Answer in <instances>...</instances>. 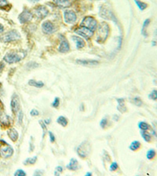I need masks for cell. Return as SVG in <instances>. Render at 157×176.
Masks as SVG:
<instances>
[{"label":"cell","instance_id":"6da1fadb","mask_svg":"<svg viewBox=\"0 0 157 176\" xmlns=\"http://www.w3.org/2000/svg\"><path fill=\"white\" fill-rule=\"evenodd\" d=\"M25 55H26L25 52H23V51H17V52L11 51L5 55L4 60L8 63H17L25 58Z\"/></svg>","mask_w":157,"mask_h":176},{"label":"cell","instance_id":"7a4b0ae2","mask_svg":"<svg viewBox=\"0 0 157 176\" xmlns=\"http://www.w3.org/2000/svg\"><path fill=\"white\" fill-rule=\"evenodd\" d=\"M109 34V26L104 22L100 23L98 26L97 35V41L99 42H103L106 40L108 35Z\"/></svg>","mask_w":157,"mask_h":176},{"label":"cell","instance_id":"3957f363","mask_svg":"<svg viewBox=\"0 0 157 176\" xmlns=\"http://www.w3.org/2000/svg\"><path fill=\"white\" fill-rule=\"evenodd\" d=\"M21 38V35L17 31L13 30L10 32H8L5 33L4 35L1 37L0 40L3 42H9L15 41L17 39Z\"/></svg>","mask_w":157,"mask_h":176},{"label":"cell","instance_id":"277c9868","mask_svg":"<svg viewBox=\"0 0 157 176\" xmlns=\"http://www.w3.org/2000/svg\"><path fill=\"white\" fill-rule=\"evenodd\" d=\"M99 15L100 17H102L105 20H115L116 17L113 14L112 11L110 9V7L107 5H103L101 6L100 8V12H99Z\"/></svg>","mask_w":157,"mask_h":176},{"label":"cell","instance_id":"5b68a950","mask_svg":"<svg viewBox=\"0 0 157 176\" xmlns=\"http://www.w3.org/2000/svg\"><path fill=\"white\" fill-rule=\"evenodd\" d=\"M81 26L86 27L87 28L90 29L91 31H95L97 27V22L96 20L92 16H86L82 20L81 22Z\"/></svg>","mask_w":157,"mask_h":176},{"label":"cell","instance_id":"8992f818","mask_svg":"<svg viewBox=\"0 0 157 176\" xmlns=\"http://www.w3.org/2000/svg\"><path fill=\"white\" fill-rule=\"evenodd\" d=\"M90 151V146L87 141L82 142L77 148V153L81 157H86Z\"/></svg>","mask_w":157,"mask_h":176},{"label":"cell","instance_id":"52a82bcc","mask_svg":"<svg viewBox=\"0 0 157 176\" xmlns=\"http://www.w3.org/2000/svg\"><path fill=\"white\" fill-rule=\"evenodd\" d=\"M75 33H77L78 35H81V36L87 38V39L90 38L91 37L93 36V35H94L93 31H91L90 29L87 28H86V27H83V26H81L80 28L76 29V30H75Z\"/></svg>","mask_w":157,"mask_h":176},{"label":"cell","instance_id":"ba28073f","mask_svg":"<svg viewBox=\"0 0 157 176\" xmlns=\"http://www.w3.org/2000/svg\"><path fill=\"white\" fill-rule=\"evenodd\" d=\"M35 15L39 19H43L48 14V10L43 6H39L34 10Z\"/></svg>","mask_w":157,"mask_h":176},{"label":"cell","instance_id":"9c48e42d","mask_svg":"<svg viewBox=\"0 0 157 176\" xmlns=\"http://www.w3.org/2000/svg\"><path fill=\"white\" fill-rule=\"evenodd\" d=\"M10 106H11V110H12L13 113L14 114L17 113V112L18 111L19 108H20V101H19V98L17 96V95L14 94L12 96Z\"/></svg>","mask_w":157,"mask_h":176},{"label":"cell","instance_id":"30bf717a","mask_svg":"<svg viewBox=\"0 0 157 176\" xmlns=\"http://www.w3.org/2000/svg\"><path fill=\"white\" fill-rule=\"evenodd\" d=\"M65 19L66 23L72 24L76 20L77 16H76V14L73 10H66L65 12Z\"/></svg>","mask_w":157,"mask_h":176},{"label":"cell","instance_id":"8fae6325","mask_svg":"<svg viewBox=\"0 0 157 176\" xmlns=\"http://www.w3.org/2000/svg\"><path fill=\"white\" fill-rule=\"evenodd\" d=\"M13 153V148L5 143V146L1 148V150H0V154H2V156L4 157H11Z\"/></svg>","mask_w":157,"mask_h":176},{"label":"cell","instance_id":"7c38bea8","mask_svg":"<svg viewBox=\"0 0 157 176\" xmlns=\"http://www.w3.org/2000/svg\"><path fill=\"white\" fill-rule=\"evenodd\" d=\"M18 18L20 22L22 23V24H25V23L29 21V20L32 18V14H31L29 11L25 10V11H23V13L20 14Z\"/></svg>","mask_w":157,"mask_h":176},{"label":"cell","instance_id":"4fadbf2b","mask_svg":"<svg viewBox=\"0 0 157 176\" xmlns=\"http://www.w3.org/2000/svg\"><path fill=\"white\" fill-rule=\"evenodd\" d=\"M42 29H43V32L45 34H51V33L53 32V30H54V27H53V24L50 22V21L47 20V21L43 23V24H42Z\"/></svg>","mask_w":157,"mask_h":176},{"label":"cell","instance_id":"5bb4252c","mask_svg":"<svg viewBox=\"0 0 157 176\" xmlns=\"http://www.w3.org/2000/svg\"><path fill=\"white\" fill-rule=\"evenodd\" d=\"M61 45H60L59 51L61 53H65L69 52L70 47H69V42H68V41L66 40L65 38H64L63 36H61Z\"/></svg>","mask_w":157,"mask_h":176},{"label":"cell","instance_id":"9a60e30c","mask_svg":"<svg viewBox=\"0 0 157 176\" xmlns=\"http://www.w3.org/2000/svg\"><path fill=\"white\" fill-rule=\"evenodd\" d=\"M54 3L57 7H62V8H67L69 7L73 3V0H53Z\"/></svg>","mask_w":157,"mask_h":176},{"label":"cell","instance_id":"2e32d148","mask_svg":"<svg viewBox=\"0 0 157 176\" xmlns=\"http://www.w3.org/2000/svg\"><path fill=\"white\" fill-rule=\"evenodd\" d=\"M152 22V20L151 18H147L146 20H144V23H143V25H142V29H141V35L144 36V38H147L148 36V33L147 28H148V26Z\"/></svg>","mask_w":157,"mask_h":176},{"label":"cell","instance_id":"e0dca14e","mask_svg":"<svg viewBox=\"0 0 157 176\" xmlns=\"http://www.w3.org/2000/svg\"><path fill=\"white\" fill-rule=\"evenodd\" d=\"M76 62L78 64L84 65V66H95L99 63L97 60H77Z\"/></svg>","mask_w":157,"mask_h":176},{"label":"cell","instance_id":"ac0fdd59","mask_svg":"<svg viewBox=\"0 0 157 176\" xmlns=\"http://www.w3.org/2000/svg\"><path fill=\"white\" fill-rule=\"evenodd\" d=\"M117 102H118L117 110H119V112H121V113H125V112H126L127 109H126V107L124 100H123V99H118Z\"/></svg>","mask_w":157,"mask_h":176},{"label":"cell","instance_id":"d6986e66","mask_svg":"<svg viewBox=\"0 0 157 176\" xmlns=\"http://www.w3.org/2000/svg\"><path fill=\"white\" fill-rule=\"evenodd\" d=\"M7 134L9 135V137L10 139L13 142H16L18 138V132H17V130L14 129H10L7 132Z\"/></svg>","mask_w":157,"mask_h":176},{"label":"cell","instance_id":"ffe728a7","mask_svg":"<svg viewBox=\"0 0 157 176\" xmlns=\"http://www.w3.org/2000/svg\"><path fill=\"white\" fill-rule=\"evenodd\" d=\"M78 161L75 158H72L70 160L69 163L66 166V167L69 170H72V171H75V170L78 169Z\"/></svg>","mask_w":157,"mask_h":176},{"label":"cell","instance_id":"44dd1931","mask_svg":"<svg viewBox=\"0 0 157 176\" xmlns=\"http://www.w3.org/2000/svg\"><path fill=\"white\" fill-rule=\"evenodd\" d=\"M72 39L75 42L77 49H82V48L84 47L85 45H86L84 40L82 39L81 38H78V37H76V36H73Z\"/></svg>","mask_w":157,"mask_h":176},{"label":"cell","instance_id":"7402d4cb","mask_svg":"<svg viewBox=\"0 0 157 176\" xmlns=\"http://www.w3.org/2000/svg\"><path fill=\"white\" fill-rule=\"evenodd\" d=\"M134 3L137 5V7L139 8V10L141 11H144L148 7V4L145 2L141 1V0H134Z\"/></svg>","mask_w":157,"mask_h":176},{"label":"cell","instance_id":"603a6c76","mask_svg":"<svg viewBox=\"0 0 157 176\" xmlns=\"http://www.w3.org/2000/svg\"><path fill=\"white\" fill-rule=\"evenodd\" d=\"M141 135L143 139L146 142H152V135H151L150 132H148V131L141 130Z\"/></svg>","mask_w":157,"mask_h":176},{"label":"cell","instance_id":"cb8c5ba5","mask_svg":"<svg viewBox=\"0 0 157 176\" xmlns=\"http://www.w3.org/2000/svg\"><path fill=\"white\" fill-rule=\"evenodd\" d=\"M141 147V143L138 140H135V141H133L130 145V150H131L132 151H138L139 150Z\"/></svg>","mask_w":157,"mask_h":176},{"label":"cell","instance_id":"d4e9b609","mask_svg":"<svg viewBox=\"0 0 157 176\" xmlns=\"http://www.w3.org/2000/svg\"><path fill=\"white\" fill-rule=\"evenodd\" d=\"M138 128L141 130H144V131H149L152 130V127L149 124H148L145 121H140L138 123Z\"/></svg>","mask_w":157,"mask_h":176},{"label":"cell","instance_id":"484cf974","mask_svg":"<svg viewBox=\"0 0 157 176\" xmlns=\"http://www.w3.org/2000/svg\"><path fill=\"white\" fill-rule=\"evenodd\" d=\"M157 153L156 151L154 149H150L147 151V154H146V157H147L148 160H154L156 157Z\"/></svg>","mask_w":157,"mask_h":176},{"label":"cell","instance_id":"4316f807","mask_svg":"<svg viewBox=\"0 0 157 176\" xmlns=\"http://www.w3.org/2000/svg\"><path fill=\"white\" fill-rule=\"evenodd\" d=\"M28 85L35 87V88H42L44 85V84L42 82H37V81H35V80H29L28 82Z\"/></svg>","mask_w":157,"mask_h":176},{"label":"cell","instance_id":"83f0119b","mask_svg":"<svg viewBox=\"0 0 157 176\" xmlns=\"http://www.w3.org/2000/svg\"><path fill=\"white\" fill-rule=\"evenodd\" d=\"M57 123L59 124V125H62L63 127H65V126H67V125H68V120L66 119L65 117L63 116H61L59 117L58 118H57Z\"/></svg>","mask_w":157,"mask_h":176},{"label":"cell","instance_id":"f1b7e54d","mask_svg":"<svg viewBox=\"0 0 157 176\" xmlns=\"http://www.w3.org/2000/svg\"><path fill=\"white\" fill-rule=\"evenodd\" d=\"M148 99L151 100L157 101V89H153L148 95Z\"/></svg>","mask_w":157,"mask_h":176},{"label":"cell","instance_id":"f546056e","mask_svg":"<svg viewBox=\"0 0 157 176\" xmlns=\"http://www.w3.org/2000/svg\"><path fill=\"white\" fill-rule=\"evenodd\" d=\"M36 160H37V157H36V156H34V157L28 158V159L24 162V163H25V165H27V164H34V163H35Z\"/></svg>","mask_w":157,"mask_h":176},{"label":"cell","instance_id":"4dcf8cb0","mask_svg":"<svg viewBox=\"0 0 157 176\" xmlns=\"http://www.w3.org/2000/svg\"><path fill=\"white\" fill-rule=\"evenodd\" d=\"M133 103L137 106V107H141L143 105V101L140 97H134L133 99Z\"/></svg>","mask_w":157,"mask_h":176},{"label":"cell","instance_id":"1f68e13d","mask_svg":"<svg viewBox=\"0 0 157 176\" xmlns=\"http://www.w3.org/2000/svg\"><path fill=\"white\" fill-rule=\"evenodd\" d=\"M39 66V65L38 63H35V62H29V63H27V65H26L27 68H28V69H34V68L38 67Z\"/></svg>","mask_w":157,"mask_h":176},{"label":"cell","instance_id":"d6a6232c","mask_svg":"<svg viewBox=\"0 0 157 176\" xmlns=\"http://www.w3.org/2000/svg\"><path fill=\"white\" fill-rule=\"evenodd\" d=\"M14 175H17V176H25L26 175V173L23 171V170H21L19 169L17 170V171H16L15 173H14Z\"/></svg>","mask_w":157,"mask_h":176},{"label":"cell","instance_id":"836d02e7","mask_svg":"<svg viewBox=\"0 0 157 176\" xmlns=\"http://www.w3.org/2000/svg\"><path fill=\"white\" fill-rule=\"evenodd\" d=\"M59 103H60L59 98L56 97V98H55V100H54V101H53V103H52V106H53V107L57 108V107H59Z\"/></svg>","mask_w":157,"mask_h":176},{"label":"cell","instance_id":"e575fe53","mask_svg":"<svg viewBox=\"0 0 157 176\" xmlns=\"http://www.w3.org/2000/svg\"><path fill=\"white\" fill-rule=\"evenodd\" d=\"M117 168H118V164H117L116 162H113L111 164V166H110V170L111 171H116V170H117Z\"/></svg>","mask_w":157,"mask_h":176},{"label":"cell","instance_id":"d590c367","mask_svg":"<svg viewBox=\"0 0 157 176\" xmlns=\"http://www.w3.org/2000/svg\"><path fill=\"white\" fill-rule=\"evenodd\" d=\"M100 125V126H101V128H104V127L108 125V120H107L106 118H103V119L101 120Z\"/></svg>","mask_w":157,"mask_h":176},{"label":"cell","instance_id":"8d00e7d4","mask_svg":"<svg viewBox=\"0 0 157 176\" xmlns=\"http://www.w3.org/2000/svg\"><path fill=\"white\" fill-rule=\"evenodd\" d=\"M8 6V2L6 0H0V8Z\"/></svg>","mask_w":157,"mask_h":176},{"label":"cell","instance_id":"74e56055","mask_svg":"<svg viewBox=\"0 0 157 176\" xmlns=\"http://www.w3.org/2000/svg\"><path fill=\"white\" fill-rule=\"evenodd\" d=\"M30 113H31V116H38V115L39 114V111H38L37 110H35V109H33V110H31Z\"/></svg>","mask_w":157,"mask_h":176},{"label":"cell","instance_id":"f35d334b","mask_svg":"<svg viewBox=\"0 0 157 176\" xmlns=\"http://www.w3.org/2000/svg\"><path fill=\"white\" fill-rule=\"evenodd\" d=\"M39 123L41 124V127H42V128L43 129V131H44V132H43V136H44V135H45V132H46V130H47V128H46V125L44 124V122L43 121H39Z\"/></svg>","mask_w":157,"mask_h":176},{"label":"cell","instance_id":"ab89813d","mask_svg":"<svg viewBox=\"0 0 157 176\" xmlns=\"http://www.w3.org/2000/svg\"><path fill=\"white\" fill-rule=\"evenodd\" d=\"M49 135H50V139L51 142L55 141V136L53 135V134L51 132H49Z\"/></svg>","mask_w":157,"mask_h":176},{"label":"cell","instance_id":"60d3db41","mask_svg":"<svg viewBox=\"0 0 157 176\" xmlns=\"http://www.w3.org/2000/svg\"><path fill=\"white\" fill-rule=\"evenodd\" d=\"M22 119H23V113H22V111H20L18 114V121L20 124H21Z\"/></svg>","mask_w":157,"mask_h":176},{"label":"cell","instance_id":"b9f144b4","mask_svg":"<svg viewBox=\"0 0 157 176\" xmlns=\"http://www.w3.org/2000/svg\"><path fill=\"white\" fill-rule=\"evenodd\" d=\"M56 170L57 171H60V172H61V171H62V167H60V166L57 167Z\"/></svg>","mask_w":157,"mask_h":176},{"label":"cell","instance_id":"7bdbcfd3","mask_svg":"<svg viewBox=\"0 0 157 176\" xmlns=\"http://www.w3.org/2000/svg\"><path fill=\"white\" fill-rule=\"evenodd\" d=\"M4 68V64L3 63H0V73L2 72V71H3V69Z\"/></svg>","mask_w":157,"mask_h":176},{"label":"cell","instance_id":"ee69618b","mask_svg":"<svg viewBox=\"0 0 157 176\" xmlns=\"http://www.w3.org/2000/svg\"><path fill=\"white\" fill-rule=\"evenodd\" d=\"M3 31H4V28H3V26L0 24V33H1V32H3Z\"/></svg>","mask_w":157,"mask_h":176},{"label":"cell","instance_id":"f6af8a7d","mask_svg":"<svg viewBox=\"0 0 157 176\" xmlns=\"http://www.w3.org/2000/svg\"><path fill=\"white\" fill-rule=\"evenodd\" d=\"M28 1H30V2H33V3H35V2H38L39 0H28Z\"/></svg>","mask_w":157,"mask_h":176},{"label":"cell","instance_id":"bcb514c9","mask_svg":"<svg viewBox=\"0 0 157 176\" xmlns=\"http://www.w3.org/2000/svg\"><path fill=\"white\" fill-rule=\"evenodd\" d=\"M91 175V173H87V174H86V175Z\"/></svg>","mask_w":157,"mask_h":176}]
</instances>
